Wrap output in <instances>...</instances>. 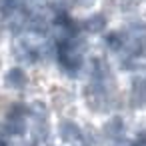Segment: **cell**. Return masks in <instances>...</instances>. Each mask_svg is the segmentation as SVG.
Instances as JSON below:
<instances>
[{"label":"cell","mask_w":146,"mask_h":146,"mask_svg":"<svg viewBox=\"0 0 146 146\" xmlns=\"http://www.w3.org/2000/svg\"><path fill=\"white\" fill-rule=\"evenodd\" d=\"M30 84H32V76L28 74L26 66L12 64L2 74V86L10 92H24Z\"/></svg>","instance_id":"6da1fadb"},{"label":"cell","mask_w":146,"mask_h":146,"mask_svg":"<svg viewBox=\"0 0 146 146\" xmlns=\"http://www.w3.org/2000/svg\"><path fill=\"white\" fill-rule=\"evenodd\" d=\"M80 28L84 34L90 36H98V34H106L108 32V16L106 12H92L86 18L80 20Z\"/></svg>","instance_id":"7a4b0ae2"},{"label":"cell","mask_w":146,"mask_h":146,"mask_svg":"<svg viewBox=\"0 0 146 146\" xmlns=\"http://www.w3.org/2000/svg\"><path fill=\"white\" fill-rule=\"evenodd\" d=\"M76 134H80L78 126H76L72 120H62V124H60V136H62L64 140H68V138H72V136H76Z\"/></svg>","instance_id":"3957f363"},{"label":"cell","mask_w":146,"mask_h":146,"mask_svg":"<svg viewBox=\"0 0 146 146\" xmlns=\"http://www.w3.org/2000/svg\"><path fill=\"white\" fill-rule=\"evenodd\" d=\"M100 0H70V8H76V10H90L94 8Z\"/></svg>","instance_id":"277c9868"}]
</instances>
